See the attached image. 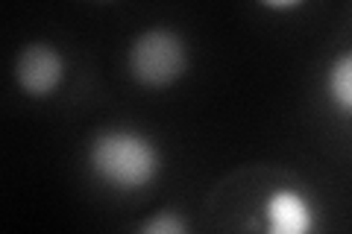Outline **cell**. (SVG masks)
Segmentation results:
<instances>
[{"label":"cell","mask_w":352,"mask_h":234,"mask_svg":"<svg viewBox=\"0 0 352 234\" xmlns=\"http://www.w3.org/2000/svg\"><path fill=\"white\" fill-rule=\"evenodd\" d=\"M132 80L144 88H168L188 71V47L173 30H147L126 53Z\"/></svg>","instance_id":"2"},{"label":"cell","mask_w":352,"mask_h":234,"mask_svg":"<svg viewBox=\"0 0 352 234\" xmlns=\"http://www.w3.org/2000/svg\"><path fill=\"white\" fill-rule=\"evenodd\" d=\"M326 97L344 115H352V50L340 53L326 71Z\"/></svg>","instance_id":"5"},{"label":"cell","mask_w":352,"mask_h":234,"mask_svg":"<svg viewBox=\"0 0 352 234\" xmlns=\"http://www.w3.org/2000/svg\"><path fill=\"white\" fill-rule=\"evenodd\" d=\"M135 234H191V229L185 217L176 214V211H156L153 217L141 222Z\"/></svg>","instance_id":"6"},{"label":"cell","mask_w":352,"mask_h":234,"mask_svg":"<svg viewBox=\"0 0 352 234\" xmlns=\"http://www.w3.org/2000/svg\"><path fill=\"white\" fill-rule=\"evenodd\" d=\"M15 82L32 100L53 97L65 82V59L53 44H27L15 59Z\"/></svg>","instance_id":"3"},{"label":"cell","mask_w":352,"mask_h":234,"mask_svg":"<svg viewBox=\"0 0 352 234\" xmlns=\"http://www.w3.org/2000/svg\"><path fill=\"white\" fill-rule=\"evenodd\" d=\"M88 167L115 191H141L162 170V152L135 129H106L88 143Z\"/></svg>","instance_id":"1"},{"label":"cell","mask_w":352,"mask_h":234,"mask_svg":"<svg viewBox=\"0 0 352 234\" xmlns=\"http://www.w3.org/2000/svg\"><path fill=\"white\" fill-rule=\"evenodd\" d=\"M317 211L308 194L276 187L261 202V234H314Z\"/></svg>","instance_id":"4"}]
</instances>
